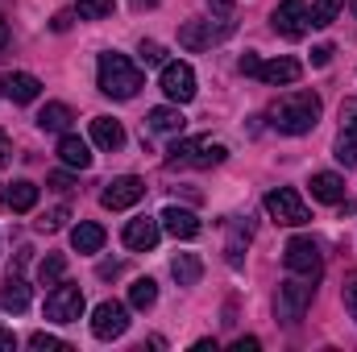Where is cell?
I'll return each mask as SVG.
<instances>
[{"instance_id": "29", "label": "cell", "mask_w": 357, "mask_h": 352, "mask_svg": "<svg viewBox=\"0 0 357 352\" xmlns=\"http://www.w3.org/2000/svg\"><path fill=\"white\" fill-rule=\"evenodd\" d=\"M341 8H345V0H312V13H307V25H333Z\"/></svg>"}, {"instance_id": "27", "label": "cell", "mask_w": 357, "mask_h": 352, "mask_svg": "<svg viewBox=\"0 0 357 352\" xmlns=\"http://www.w3.org/2000/svg\"><path fill=\"white\" fill-rule=\"evenodd\" d=\"M63 273H67V257L63 253H46L42 257V265H38V286H59L63 282Z\"/></svg>"}, {"instance_id": "12", "label": "cell", "mask_w": 357, "mask_h": 352, "mask_svg": "<svg viewBox=\"0 0 357 352\" xmlns=\"http://www.w3.org/2000/svg\"><path fill=\"white\" fill-rule=\"evenodd\" d=\"M337 162L349 170L357 166V99L341 104V137H337Z\"/></svg>"}, {"instance_id": "18", "label": "cell", "mask_w": 357, "mask_h": 352, "mask_svg": "<svg viewBox=\"0 0 357 352\" xmlns=\"http://www.w3.org/2000/svg\"><path fill=\"white\" fill-rule=\"evenodd\" d=\"M25 307H29V286H25V278H21V273H8V278H4V286H0V311L21 315Z\"/></svg>"}, {"instance_id": "33", "label": "cell", "mask_w": 357, "mask_h": 352, "mask_svg": "<svg viewBox=\"0 0 357 352\" xmlns=\"http://www.w3.org/2000/svg\"><path fill=\"white\" fill-rule=\"evenodd\" d=\"M67 216H71L67 207H54V211H46V216L38 220V228H42V232H54V228H63V224H67Z\"/></svg>"}, {"instance_id": "11", "label": "cell", "mask_w": 357, "mask_h": 352, "mask_svg": "<svg viewBox=\"0 0 357 352\" xmlns=\"http://www.w3.org/2000/svg\"><path fill=\"white\" fill-rule=\"evenodd\" d=\"M162 91L171 104H191L195 99V71L187 63H167L162 67Z\"/></svg>"}, {"instance_id": "30", "label": "cell", "mask_w": 357, "mask_h": 352, "mask_svg": "<svg viewBox=\"0 0 357 352\" xmlns=\"http://www.w3.org/2000/svg\"><path fill=\"white\" fill-rule=\"evenodd\" d=\"M112 8H116V0H79V4H75V13H79V17H88V21L112 17Z\"/></svg>"}, {"instance_id": "47", "label": "cell", "mask_w": 357, "mask_h": 352, "mask_svg": "<svg viewBox=\"0 0 357 352\" xmlns=\"http://www.w3.org/2000/svg\"><path fill=\"white\" fill-rule=\"evenodd\" d=\"M354 4H357V0H354Z\"/></svg>"}, {"instance_id": "4", "label": "cell", "mask_w": 357, "mask_h": 352, "mask_svg": "<svg viewBox=\"0 0 357 352\" xmlns=\"http://www.w3.org/2000/svg\"><path fill=\"white\" fill-rule=\"evenodd\" d=\"M312 294H316V286H312V278H291V282H282L278 286V319H287V323H295V319H303L307 315V307H312Z\"/></svg>"}, {"instance_id": "24", "label": "cell", "mask_w": 357, "mask_h": 352, "mask_svg": "<svg viewBox=\"0 0 357 352\" xmlns=\"http://www.w3.org/2000/svg\"><path fill=\"white\" fill-rule=\"evenodd\" d=\"M146 125H150V133H183V112H178V104H162V108H150V116H146Z\"/></svg>"}, {"instance_id": "43", "label": "cell", "mask_w": 357, "mask_h": 352, "mask_svg": "<svg viewBox=\"0 0 357 352\" xmlns=\"http://www.w3.org/2000/svg\"><path fill=\"white\" fill-rule=\"evenodd\" d=\"M50 25H54V29H59V33H63V29H67V25H71V13H59V17H54V21H50Z\"/></svg>"}, {"instance_id": "22", "label": "cell", "mask_w": 357, "mask_h": 352, "mask_svg": "<svg viewBox=\"0 0 357 352\" xmlns=\"http://www.w3.org/2000/svg\"><path fill=\"white\" fill-rule=\"evenodd\" d=\"M33 203H38V186H33L29 178H17V182L4 186V207H13V211H33Z\"/></svg>"}, {"instance_id": "2", "label": "cell", "mask_w": 357, "mask_h": 352, "mask_svg": "<svg viewBox=\"0 0 357 352\" xmlns=\"http://www.w3.org/2000/svg\"><path fill=\"white\" fill-rule=\"evenodd\" d=\"M146 83V75H142V67L133 63V58H125V54H116V50H108V54H100V91L104 95H112V99H133L137 91Z\"/></svg>"}, {"instance_id": "35", "label": "cell", "mask_w": 357, "mask_h": 352, "mask_svg": "<svg viewBox=\"0 0 357 352\" xmlns=\"http://www.w3.org/2000/svg\"><path fill=\"white\" fill-rule=\"evenodd\" d=\"M345 307H349V315L357 319V273L345 282Z\"/></svg>"}, {"instance_id": "41", "label": "cell", "mask_w": 357, "mask_h": 352, "mask_svg": "<svg viewBox=\"0 0 357 352\" xmlns=\"http://www.w3.org/2000/svg\"><path fill=\"white\" fill-rule=\"evenodd\" d=\"M8 154H13V141H8V137H4V129H0V166L8 162Z\"/></svg>"}, {"instance_id": "28", "label": "cell", "mask_w": 357, "mask_h": 352, "mask_svg": "<svg viewBox=\"0 0 357 352\" xmlns=\"http://www.w3.org/2000/svg\"><path fill=\"white\" fill-rule=\"evenodd\" d=\"M129 303H133L137 311H150V307L158 303V286H154V278H137V282L129 286Z\"/></svg>"}, {"instance_id": "21", "label": "cell", "mask_w": 357, "mask_h": 352, "mask_svg": "<svg viewBox=\"0 0 357 352\" xmlns=\"http://www.w3.org/2000/svg\"><path fill=\"white\" fill-rule=\"evenodd\" d=\"M59 158L67 162V166H75V170H88L91 166V150L84 137H75V133H63V141H59Z\"/></svg>"}, {"instance_id": "19", "label": "cell", "mask_w": 357, "mask_h": 352, "mask_svg": "<svg viewBox=\"0 0 357 352\" xmlns=\"http://www.w3.org/2000/svg\"><path fill=\"white\" fill-rule=\"evenodd\" d=\"M91 141H96L100 150H121V145H125V129H121V120H112V116H96V120H91Z\"/></svg>"}, {"instance_id": "46", "label": "cell", "mask_w": 357, "mask_h": 352, "mask_svg": "<svg viewBox=\"0 0 357 352\" xmlns=\"http://www.w3.org/2000/svg\"><path fill=\"white\" fill-rule=\"evenodd\" d=\"M0 95H4V88H0Z\"/></svg>"}, {"instance_id": "42", "label": "cell", "mask_w": 357, "mask_h": 352, "mask_svg": "<svg viewBox=\"0 0 357 352\" xmlns=\"http://www.w3.org/2000/svg\"><path fill=\"white\" fill-rule=\"evenodd\" d=\"M121 273V262H104L100 265V278H116Z\"/></svg>"}, {"instance_id": "5", "label": "cell", "mask_w": 357, "mask_h": 352, "mask_svg": "<svg viewBox=\"0 0 357 352\" xmlns=\"http://www.w3.org/2000/svg\"><path fill=\"white\" fill-rule=\"evenodd\" d=\"M282 262L291 273H299V278H320L324 273V257H320V245L312 241V237H295V241H287V253H282Z\"/></svg>"}, {"instance_id": "34", "label": "cell", "mask_w": 357, "mask_h": 352, "mask_svg": "<svg viewBox=\"0 0 357 352\" xmlns=\"http://www.w3.org/2000/svg\"><path fill=\"white\" fill-rule=\"evenodd\" d=\"M50 186L67 195V191H75V178H71V175H63V170H54V175H50Z\"/></svg>"}, {"instance_id": "40", "label": "cell", "mask_w": 357, "mask_h": 352, "mask_svg": "<svg viewBox=\"0 0 357 352\" xmlns=\"http://www.w3.org/2000/svg\"><path fill=\"white\" fill-rule=\"evenodd\" d=\"M208 4H212V8H216V13H220V17H225V21H229V17H233V4H229V0H208Z\"/></svg>"}, {"instance_id": "9", "label": "cell", "mask_w": 357, "mask_h": 352, "mask_svg": "<svg viewBox=\"0 0 357 352\" xmlns=\"http://www.w3.org/2000/svg\"><path fill=\"white\" fill-rule=\"evenodd\" d=\"M142 195H146V182L137 175H121L112 178L104 191H100V203L108 207V211H125V207H133V203H142Z\"/></svg>"}, {"instance_id": "39", "label": "cell", "mask_w": 357, "mask_h": 352, "mask_svg": "<svg viewBox=\"0 0 357 352\" xmlns=\"http://www.w3.org/2000/svg\"><path fill=\"white\" fill-rule=\"evenodd\" d=\"M17 349V336H13V332H4V328H0V352H13Z\"/></svg>"}, {"instance_id": "17", "label": "cell", "mask_w": 357, "mask_h": 352, "mask_svg": "<svg viewBox=\"0 0 357 352\" xmlns=\"http://www.w3.org/2000/svg\"><path fill=\"white\" fill-rule=\"evenodd\" d=\"M299 75H303V67L295 58H270L258 67V79L270 88H291V83H299Z\"/></svg>"}, {"instance_id": "31", "label": "cell", "mask_w": 357, "mask_h": 352, "mask_svg": "<svg viewBox=\"0 0 357 352\" xmlns=\"http://www.w3.org/2000/svg\"><path fill=\"white\" fill-rule=\"evenodd\" d=\"M29 349H38V352H67V344H63L59 336H46V332H33V336H29Z\"/></svg>"}, {"instance_id": "25", "label": "cell", "mask_w": 357, "mask_h": 352, "mask_svg": "<svg viewBox=\"0 0 357 352\" xmlns=\"http://www.w3.org/2000/svg\"><path fill=\"white\" fill-rule=\"evenodd\" d=\"M171 273H175L178 286H195V282L204 278V262H199L195 253H175V262H171Z\"/></svg>"}, {"instance_id": "15", "label": "cell", "mask_w": 357, "mask_h": 352, "mask_svg": "<svg viewBox=\"0 0 357 352\" xmlns=\"http://www.w3.org/2000/svg\"><path fill=\"white\" fill-rule=\"evenodd\" d=\"M158 224H162V232H171L175 241H191V237H199V216L195 211H187V207H162V216H158Z\"/></svg>"}, {"instance_id": "36", "label": "cell", "mask_w": 357, "mask_h": 352, "mask_svg": "<svg viewBox=\"0 0 357 352\" xmlns=\"http://www.w3.org/2000/svg\"><path fill=\"white\" fill-rule=\"evenodd\" d=\"M333 63V46H316L312 50V67H328Z\"/></svg>"}, {"instance_id": "45", "label": "cell", "mask_w": 357, "mask_h": 352, "mask_svg": "<svg viewBox=\"0 0 357 352\" xmlns=\"http://www.w3.org/2000/svg\"><path fill=\"white\" fill-rule=\"evenodd\" d=\"M133 4H137V8H142V4H154V0H133Z\"/></svg>"}, {"instance_id": "3", "label": "cell", "mask_w": 357, "mask_h": 352, "mask_svg": "<svg viewBox=\"0 0 357 352\" xmlns=\"http://www.w3.org/2000/svg\"><path fill=\"white\" fill-rule=\"evenodd\" d=\"M225 158H229V145L225 141H212V137H187V141H175L167 150V162L171 166H195V170L220 166Z\"/></svg>"}, {"instance_id": "6", "label": "cell", "mask_w": 357, "mask_h": 352, "mask_svg": "<svg viewBox=\"0 0 357 352\" xmlns=\"http://www.w3.org/2000/svg\"><path fill=\"white\" fill-rule=\"evenodd\" d=\"M84 315V290L71 286V282H59L50 294H46V319L54 323H75Z\"/></svg>"}, {"instance_id": "20", "label": "cell", "mask_w": 357, "mask_h": 352, "mask_svg": "<svg viewBox=\"0 0 357 352\" xmlns=\"http://www.w3.org/2000/svg\"><path fill=\"white\" fill-rule=\"evenodd\" d=\"M312 195L320 203H345V178L333 170H320V175H312Z\"/></svg>"}, {"instance_id": "13", "label": "cell", "mask_w": 357, "mask_h": 352, "mask_svg": "<svg viewBox=\"0 0 357 352\" xmlns=\"http://www.w3.org/2000/svg\"><path fill=\"white\" fill-rule=\"evenodd\" d=\"M274 33H282V38H303L307 33V4L303 0H278V8H274Z\"/></svg>"}, {"instance_id": "10", "label": "cell", "mask_w": 357, "mask_h": 352, "mask_svg": "<svg viewBox=\"0 0 357 352\" xmlns=\"http://www.w3.org/2000/svg\"><path fill=\"white\" fill-rule=\"evenodd\" d=\"M233 33V21H220V25H212V21H187L183 29H178V46H187V50H208L212 42H220V38H229Z\"/></svg>"}, {"instance_id": "32", "label": "cell", "mask_w": 357, "mask_h": 352, "mask_svg": "<svg viewBox=\"0 0 357 352\" xmlns=\"http://www.w3.org/2000/svg\"><path fill=\"white\" fill-rule=\"evenodd\" d=\"M142 63H150V67H167V50H162L158 42H142Z\"/></svg>"}, {"instance_id": "38", "label": "cell", "mask_w": 357, "mask_h": 352, "mask_svg": "<svg viewBox=\"0 0 357 352\" xmlns=\"http://www.w3.org/2000/svg\"><path fill=\"white\" fill-rule=\"evenodd\" d=\"M233 352H258V340H254V336H241V340L233 344Z\"/></svg>"}, {"instance_id": "8", "label": "cell", "mask_w": 357, "mask_h": 352, "mask_svg": "<svg viewBox=\"0 0 357 352\" xmlns=\"http://www.w3.org/2000/svg\"><path fill=\"white\" fill-rule=\"evenodd\" d=\"M129 332V307L125 303H100L96 311H91V336L96 340H116V336H125Z\"/></svg>"}, {"instance_id": "37", "label": "cell", "mask_w": 357, "mask_h": 352, "mask_svg": "<svg viewBox=\"0 0 357 352\" xmlns=\"http://www.w3.org/2000/svg\"><path fill=\"white\" fill-rule=\"evenodd\" d=\"M237 67H241V75H258L262 58H258V54H241V63H237Z\"/></svg>"}, {"instance_id": "23", "label": "cell", "mask_w": 357, "mask_h": 352, "mask_svg": "<svg viewBox=\"0 0 357 352\" xmlns=\"http://www.w3.org/2000/svg\"><path fill=\"white\" fill-rule=\"evenodd\" d=\"M71 249H75V253H100V249H104V228L91 224V220L75 224V228H71Z\"/></svg>"}, {"instance_id": "26", "label": "cell", "mask_w": 357, "mask_h": 352, "mask_svg": "<svg viewBox=\"0 0 357 352\" xmlns=\"http://www.w3.org/2000/svg\"><path fill=\"white\" fill-rule=\"evenodd\" d=\"M71 120H75V116H71L67 104H46V108L38 112V129H46V133H67Z\"/></svg>"}, {"instance_id": "44", "label": "cell", "mask_w": 357, "mask_h": 352, "mask_svg": "<svg viewBox=\"0 0 357 352\" xmlns=\"http://www.w3.org/2000/svg\"><path fill=\"white\" fill-rule=\"evenodd\" d=\"M4 46H8V21L0 17V50H4Z\"/></svg>"}, {"instance_id": "14", "label": "cell", "mask_w": 357, "mask_h": 352, "mask_svg": "<svg viewBox=\"0 0 357 352\" xmlns=\"http://www.w3.org/2000/svg\"><path fill=\"white\" fill-rule=\"evenodd\" d=\"M158 237H162V224L150 216H137L125 224V249H133V253H150L158 245Z\"/></svg>"}, {"instance_id": "7", "label": "cell", "mask_w": 357, "mask_h": 352, "mask_svg": "<svg viewBox=\"0 0 357 352\" xmlns=\"http://www.w3.org/2000/svg\"><path fill=\"white\" fill-rule=\"evenodd\" d=\"M266 211H270V220H274V224H287V228L307 224V203H303L291 186L270 191V195H266Z\"/></svg>"}, {"instance_id": "1", "label": "cell", "mask_w": 357, "mask_h": 352, "mask_svg": "<svg viewBox=\"0 0 357 352\" xmlns=\"http://www.w3.org/2000/svg\"><path fill=\"white\" fill-rule=\"evenodd\" d=\"M320 120V95L316 91H287L282 99L270 104V125L287 137H303L312 133Z\"/></svg>"}, {"instance_id": "16", "label": "cell", "mask_w": 357, "mask_h": 352, "mask_svg": "<svg viewBox=\"0 0 357 352\" xmlns=\"http://www.w3.org/2000/svg\"><path fill=\"white\" fill-rule=\"evenodd\" d=\"M0 88H4V95H8L13 104H33V99L42 95L38 75H29V71H8V75H0Z\"/></svg>"}]
</instances>
